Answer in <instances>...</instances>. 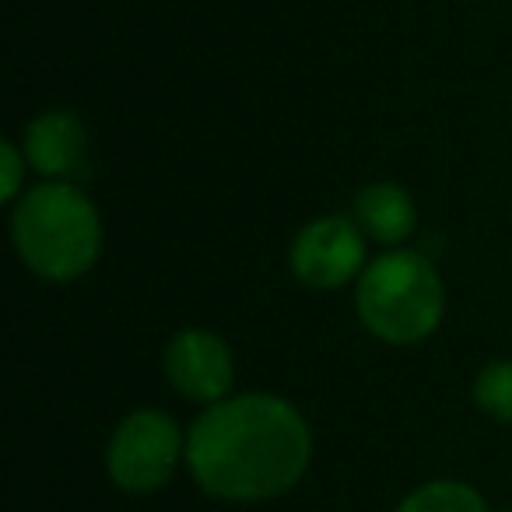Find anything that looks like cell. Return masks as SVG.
Returning a JSON list of instances; mask_svg holds the SVG:
<instances>
[{
	"label": "cell",
	"mask_w": 512,
	"mask_h": 512,
	"mask_svg": "<svg viewBox=\"0 0 512 512\" xmlns=\"http://www.w3.org/2000/svg\"><path fill=\"white\" fill-rule=\"evenodd\" d=\"M29 158H25V148L18 141H0V197L4 204H15L22 197L25 186V172H29Z\"/></svg>",
	"instance_id": "cell-11"
},
{
	"label": "cell",
	"mask_w": 512,
	"mask_h": 512,
	"mask_svg": "<svg viewBox=\"0 0 512 512\" xmlns=\"http://www.w3.org/2000/svg\"><path fill=\"white\" fill-rule=\"evenodd\" d=\"M355 313L376 341L414 348L439 330L446 285L439 267L418 249H386L372 256L355 281Z\"/></svg>",
	"instance_id": "cell-3"
},
{
	"label": "cell",
	"mask_w": 512,
	"mask_h": 512,
	"mask_svg": "<svg viewBox=\"0 0 512 512\" xmlns=\"http://www.w3.org/2000/svg\"><path fill=\"white\" fill-rule=\"evenodd\" d=\"M165 379L190 404H218L232 397L235 358L225 337L207 327H183L165 348Z\"/></svg>",
	"instance_id": "cell-6"
},
{
	"label": "cell",
	"mask_w": 512,
	"mask_h": 512,
	"mask_svg": "<svg viewBox=\"0 0 512 512\" xmlns=\"http://www.w3.org/2000/svg\"><path fill=\"white\" fill-rule=\"evenodd\" d=\"M11 242L22 264L50 285L85 278L102 253V218L88 193L67 179H46L15 200Z\"/></svg>",
	"instance_id": "cell-2"
},
{
	"label": "cell",
	"mask_w": 512,
	"mask_h": 512,
	"mask_svg": "<svg viewBox=\"0 0 512 512\" xmlns=\"http://www.w3.org/2000/svg\"><path fill=\"white\" fill-rule=\"evenodd\" d=\"M313 428L278 393H235L204 407L186 432V467L221 502H271L306 477Z\"/></svg>",
	"instance_id": "cell-1"
},
{
	"label": "cell",
	"mask_w": 512,
	"mask_h": 512,
	"mask_svg": "<svg viewBox=\"0 0 512 512\" xmlns=\"http://www.w3.org/2000/svg\"><path fill=\"white\" fill-rule=\"evenodd\" d=\"M351 218L365 232V239L379 242V246L400 249L414 232H418V204L400 183L379 179L358 190Z\"/></svg>",
	"instance_id": "cell-8"
},
{
	"label": "cell",
	"mask_w": 512,
	"mask_h": 512,
	"mask_svg": "<svg viewBox=\"0 0 512 512\" xmlns=\"http://www.w3.org/2000/svg\"><path fill=\"white\" fill-rule=\"evenodd\" d=\"M474 404L498 425H512V358H495L477 372Z\"/></svg>",
	"instance_id": "cell-10"
},
{
	"label": "cell",
	"mask_w": 512,
	"mask_h": 512,
	"mask_svg": "<svg viewBox=\"0 0 512 512\" xmlns=\"http://www.w3.org/2000/svg\"><path fill=\"white\" fill-rule=\"evenodd\" d=\"M22 148L43 179H67L88 148V127L74 109H46L25 127Z\"/></svg>",
	"instance_id": "cell-7"
},
{
	"label": "cell",
	"mask_w": 512,
	"mask_h": 512,
	"mask_svg": "<svg viewBox=\"0 0 512 512\" xmlns=\"http://www.w3.org/2000/svg\"><path fill=\"white\" fill-rule=\"evenodd\" d=\"M288 267L295 281L316 292H337L355 285L369 267L365 253V232L348 214H323L295 232L288 249Z\"/></svg>",
	"instance_id": "cell-5"
},
{
	"label": "cell",
	"mask_w": 512,
	"mask_h": 512,
	"mask_svg": "<svg viewBox=\"0 0 512 512\" xmlns=\"http://www.w3.org/2000/svg\"><path fill=\"white\" fill-rule=\"evenodd\" d=\"M179 463H186V432L158 407L130 411L109 435L106 474L120 491L151 495L169 484Z\"/></svg>",
	"instance_id": "cell-4"
},
{
	"label": "cell",
	"mask_w": 512,
	"mask_h": 512,
	"mask_svg": "<svg viewBox=\"0 0 512 512\" xmlns=\"http://www.w3.org/2000/svg\"><path fill=\"white\" fill-rule=\"evenodd\" d=\"M393 512H488V502L474 484L456 481V477H435L407 491Z\"/></svg>",
	"instance_id": "cell-9"
}]
</instances>
